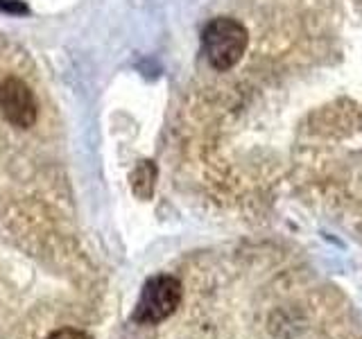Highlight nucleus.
<instances>
[{
	"label": "nucleus",
	"instance_id": "obj_1",
	"mask_svg": "<svg viewBox=\"0 0 362 339\" xmlns=\"http://www.w3.org/2000/svg\"><path fill=\"white\" fill-rule=\"evenodd\" d=\"M249 45V32L240 20L229 16H218L206 23L202 32V48L206 54V61L215 71H229L238 61Z\"/></svg>",
	"mask_w": 362,
	"mask_h": 339
},
{
	"label": "nucleus",
	"instance_id": "obj_2",
	"mask_svg": "<svg viewBox=\"0 0 362 339\" xmlns=\"http://www.w3.org/2000/svg\"><path fill=\"white\" fill-rule=\"evenodd\" d=\"M181 297H184V287H181L179 278L168 274L147 278L132 319L136 323H161L168 316L175 314L181 303Z\"/></svg>",
	"mask_w": 362,
	"mask_h": 339
},
{
	"label": "nucleus",
	"instance_id": "obj_3",
	"mask_svg": "<svg viewBox=\"0 0 362 339\" xmlns=\"http://www.w3.org/2000/svg\"><path fill=\"white\" fill-rule=\"evenodd\" d=\"M0 116L11 127L30 129L39 118V105L32 88L18 77H5L0 82Z\"/></svg>",
	"mask_w": 362,
	"mask_h": 339
},
{
	"label": "nucleus",
	"instance_id": "obj_4",
	"mask_svg": "<svg viewBox=\"0 0 362 339\" xmlns=\"http://www.w3.org/2000/svg\"><path fill=\"white\" fill-rule=\"evenodd\" d=\"M134 195L141 199H150L154 192V181H156V165L152 161H143L139 167L134 170Z\"/></svg>",
	"mask_w": 362,
	"mask_h": 339
},
{
	"label": "nucleus",
	"instance_id": "obj_5",
	"mask_svg": "<svg viewBox=\"0 0 362 339\" xmlns=\"http://www.w3.org/2000/svg\"><path fill=\"white\" fill-rule=\"evenodd\" d=\"M0 11L11 16H25L30 14V7L23 0H0Z\"/></svg>",
	"mask_w": 362,
	"mask_h": 339
},
{
	"label": "nucleus",
	"instance_id": "obj_6",
	"mask_svg": "<svg viewBox=\"0 0 362 339\" xmlns=\"http://www.w3.org/2000/svg\"><path fill=\"white\" fill-rule=\"evenodd\" d=\"M45 339H93V337L84 331H77V328H59V331H54Z\"/></svg>",
	"mask_w": 362,
	"mask_h": 339
}]
</instances>
